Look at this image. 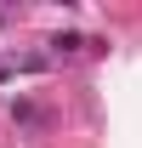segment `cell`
<instances>
[{
  "mask_svg": "<svg viewBox=\"0 0 142 148\" xmlns=\"http://www.w3.org/2000/svg\"><path fill=\"white\" fill-rule=\"evenodd\" d=\"M12 120H23V125H40V108L29 103V97H12Z\"/></svg>",
  "mask_w": 142,
  "mask_h": 148,
  "instance_id": "obj_1",
  "label": "cell"
}]
</instances>
